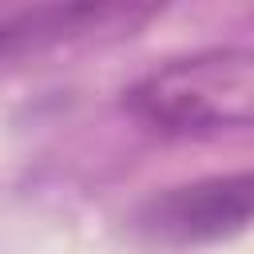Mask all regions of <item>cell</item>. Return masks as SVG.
Wrapping results in <instances>:
<instances>
[{
    "instance_id": "cell-2",
    "label": "cell",
    "mask_w": 254,
    "mask_h": 254,
    "mask_svg": "<svg viewBox=\"0 0 254 254\" xmlns=\"http://www.w3.org/2000/svg\"><path fill=\"white\" fill-rule=\"evenodd\" d=\"M254 222V171L210 175L187 187H171L151 194L135 226L163 246H202L230 238Z\"/></svg>"
},
{
    "instance_id": "cell-1",
    "label": "cell",
    "mask_w": 254,
    "mask_h": 254,
    "mask_svg": "<svg viewBox=\"0 0 254 254\" xmlns=\"http://www.w3.org/2000/svg\"><path fill=\"white\" fill-rule=\"evenodd\" d=\"M250 91L242 87V71L222 64H206V60H187V64H171L155 75H147L143 83H135L123 99V107L167 135H190V131H214V127H230L242 119H254L250 107H242Z\"/></svg>"
},
{
    "instance_id": "cell-3",
    "label": "cell",
    "mask_w": 254,
    "mask_h": 254,
    "mask_svg": "<svg viewBox=\"0 0 254 254\" xmlns=\"http://www.w3.org/2000/svg\"><path fill=\"white\" fill-rule=\"evenodd\" d=\"M123 16L115 4H75V8H32L4 20V56H16L20 48H36L44 40H60L71 32H83L87 24Z\"/></svg>"
}]
</instances>
